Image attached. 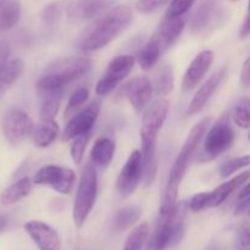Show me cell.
Segmentation results:
<instances>
[{"label": "cell", "instance_id": "obj_28", "mask_svg": "<svg viewBox=\"0 0 250 250\" xmlns=\"http://www.w3.org/2000/svg\"><path fill=\"white\" fill-rule=\"evenodd\" d=\"M142 210L139 207H127L119 210L115 216L114 227L117 232H124L129 227L134 226L141 219Z\"/></svg>", "mask_w": 250, "mask_h": 250}, {"label": "cell", "instance_id": "obj_34", "mask_svg": "<svg viewBox=\"0 0 250 250\" xmlns=\"http://www.w3.org/2000/svg\"><path fill=\"white\" fill-rule=\"evenodd\" d=\"M88 141H89V133L81 134V136L73 138L72 144H71V158L76 165H81L84 158L85 148H87Z\"/></svg>", "mask_w": 250, "mask_h": 250}, {"label": "cell", "instance_id": "obj_31", "mask_svg": "<svg viewBox=\"0 0 250 250\" xmlns=\"http://www.w3.org/2000/svg\"><path fill=\"white\" fill-rule=\"evenodd\" d=\"M233 121L243 129L250 128V98L243 97L237 102L233 109Z\"/></svg>", "mask_w": 250, "mask_h": 250}, {"label": "cell", "instance_id": "obj_46", "mask_svg": "<svg viewBox=\"0 0 250 250\" xmlns=\"http://www.w3.org/2000/svg\"><path fill=\"white\" fill-rule=\"evenodd\" d=\"M248 14H250V0H249V2H248Z\"/></svg>", "mask_w": 250, "mask_h": 250}, {"label": "cell", "instance_id": "obj_50", "mask_svg": "<svg viewBox=\"0 0 250 250\" xmlns=\"http://www.w3.org/2000/svg\"><path fill=\"white\" fill-rule=\"evenodd\" d=\"M248 137H249V141H250V133H249V136H248Z\"/></svg>", "mask_w": 250, "mask_h": 250}, {"label": "cell", "instance_id": "obj_41", "mask_svg": "<svg viewBox=\"0 0 250 250\" xmlns=\"http://www.w3.org/2000/svg\"><path fill=\"white\" fill-rule=\"evenodd\" d=\"M9 46L4 42H0V68L5 65L7 61V56H9Z\"/></svg>", "mask_w": 250, "mask_h": 250}, {"label": "cell", "instance_id": "obj_12", "mask_svg": "<svg viewBox=\"0 0 250 250\" xmlns=\"http://www.w3.org/2000/svg\"><path fill=\"white\" fill-rule=\"evenodd\" d=\"M100 112V102L93 100L90 104L83 107L77 114H73L70 121L66 124L62 131V141H72L76 137L84 133H90V129L94 126Z\"/></svg>", "mask_w": 250, "mask_h": 250}, {"label": "cell", "instance_id": "obj_18", "mask_svg": "<svg viewBox=\"0 0 250 250\" xmlns=\"http://www.w3.org/2000/svg\"><path fill=\"white\" fill-rule=\"evenodd\" d=\"M177 210V209H176ZM176 211L171 215H160L153 234L149 238L146 250H165L171 247L175 229Z\"/></svg>", "mask_w": 250, "mask_h": 250}, {"label": "cell", "instance_id": "obj_3", "mask_svg": "<svg viewBox=\"0 0 250 250\" xmlns=\"http://www.w3.org/2000/svg\"><path fill=\"white\" fill-rule=\"evenodd\" d=\"M133 20V11L127 5H117L107 10L90 28L82 42L81 49L93 53L103 49L128 28Z\"/></svg>", "mask_w": 250, "mask_h": 250}, {"label": "cell", "instance_id": "obj_48", "mask_svg": "<svg viewBox=\"0 0 250 250\" xmlns=\"http://www.w3.org/2000/svg\"><path fill=\"white\" fill-rule=\"evenodd\" d=\"M231 1H239V0H231Z\"/></svg>", "mask_w": 250, "mask_h": 250}, {"label": "cell", "instance_id": "obj_36", "mask_svg": "<svg viewBox=\"0 0 250 250\" xmlns=\"http://www.w3.org/2000/svg\"><path fill=\"white\" fill-rule=\"evenodd\" d=\"M197 0H171L170 6L166 10L165 16L176 17L182 16V15L189 14V10Z\"/></svg>", "mask_w": 250, "mask_h": 250}, {"label": "cell", "instance_id": "obj_39", "mask_svg": "<svg viewBox=\"0 0 250 250\" xmlns=\"http://www.w3.org/2000/svg\"><path fill=\"white\" fill-rule=\"evenodd\" d=\"M237 250H250V231L249 229H241L236 238Z\"/></svg>", "mask_w": 250, "mask_h": 250}, {"label": "cell", "instance_id": "obj_6", "mask_svg": "<svg viewBox=\"0 0 250 250\" xmlns=\"http://www.w3.org/2000/svg\"><path fill=\"white\" fill-rule=\"evenodd\" d=\"M234 143V131L231 125V119L227 112H224L208 129L204 143L200 153L198 154L199 163H208L229 149Z\"/></svg>", "mask_w": 250, "mask_h": 250}, {"label": "cell", "instance_id": "obj_15", "mask_svg": "<svg viewBox=\"0 0 250 250\" xmlns=\"http://www.w3.org/2000/svg\"><path fill=\"white\" fill-rule=\"evenodd\" d=\"M115 0H73L67 5L66 14L71 20L85 21L106 11Z\"/></svg>", "mask_w": 250, "mask_h": 250}, {"label": "cell", "instance_id": "obj_27", "mask_svg": "<svg viewBox=\"0 0 250 250\" xmlns=\"http://www.w3.org/2000/svg\"><path fill=\"white\" fill-rule=\"evenodd\" d=\"M21 17V6L16 0L5 1L0 6V31H7L16 26Z\"/></svg>", "mask_w": 250, "mask_h": 250}, {"label": "cell", "instance_id": "obj_5", "mask_svg": "<svg viewBox=\"0 0 250 250\" xmlns=\"http://www.w3.org/2000/svg\"><path fill=\"white\" fill-rule=\"evenodd\" d=\"M98 194V176L92 161L85 164L80 176L77 193L73 203L72 217L75 226L81 229L89 217Z\"/></svg>", "mask_w": 250, "mask_h": 250}, {"label": "cell", "instance_id": "obj_23", "mask_svg": "<svg viewBox=\"0 0 250 250\" xmlns=\"http://www.w3.org/2000/svg\"><path fill=\"white\" fill-rule=\"evenodd\" d=\"M24 70V62L21 59H12L6 61L0 68V99L7 93V90L17 82Z\"/></svg>", "mask_w": 250, "mask_h": 250}, {"label": "cell", "instance_id": "obj_16", "mask_svg": "<svg viewBox=\"0 0 250 250\" xmlns=\"http://www.w3.org/2000/svg\"><path fill=\"white\" fill-rule=\"evenodd\" d=\"M226 73H227V68H221V70L217 71L216 73L210 76V77L205 81L204 84H202V87L198 89V92L195 93V95L193 97V99L190 100L189 105H188V109H187L188 116L197 115L198 112H200L203 109H204L205 105L209 103V100L211 99L212 95L215 94L217 88L220 87V84H221V82L224 81Z\"/></svg>", "mask_w": 250, "mask_h": 250}, {"label": "cell", "instance_id": "obj_7", "mask_svg": "<svg viewBox=\"0 0 250 250\" xmlns=\"http://www.w3.org/2000/svg\"><path fill=\"white\" fill-rule=\"evenodd\" d=\"M229 17V11L221 0H203L189 17L190 32L197 36H208L221 26Z\"/></svg>", "mask_w": 250, "mask_h": 250}, {"label": "cell", "instance_id": "obj_14", "mask_svg": "<svg viewBox=\"0 0 250 250\" xmlns=\"http://www.w3.org/2000/svg\"><path fill=\"white\" fill-rule=\"evenodd\" d=\"M214 61V53L211 50L200 51L188 66L182 80V89L190 92L203 81V78L209 72L211 63Z\"/></svg>", "mask_w": 250, "mask_h": 250}, {"label": "cell", "instance_id": "obj_21", "mask_svg": "<svg viewBox=\"0 0 250 250\" xmlns=\"http://www.w3.org/2000/svg\"><path fill=\"white\" fill-rule=\"evenodd\" d=\"M164 50H166V49L164 46L163 41H161L158 32H155L148 41V43L139 50L138 55H137V61H138L139 66L146 71L153 68L160 59Z\"/></svg>", "mask_w": 250, "mask_h": 250}, {"label": "cell", "instance_id": "obj_13", "mask_svg": "<svg viewBox=\"0 0 250 250\" xmlns=\"http://www.w3.org/2000/svg\"><path fill=\"white\" fill-rule=\"evenodd\" d=\"M23 229L39 250H61L62 248L60 236L50 225L32 220L24 224Z\"/></svg>", "mask_w": 250, "mask_h": 250}, {"label": "cell", "instance_id": "obj_8", "mask_svg": "<svg viewBox=\"0 0 250 250\" xmlns=\"http://www.w3.org/2000/svg\"><path fill=\"white\" fill-rule=\"evenodd\" d=\"M134 63L136 59L132 55H119L112 59L103 77L97 83L95 93L100 97H104L114 92L117 85L131 73Z\"/></svg>", "mask_w": 250, "mask_h": 250}, {"label": "cell", "instance_id": "obj_35", "mask_svg": "<svg viewBox=\"0 0 250 250\" xmlns=\"http://www.w3.org/2000/svg\"><path fill=\"white\" fill-rule=\"evenodd\" d=\"M61 12H62V5H61V2L54 1L44 7L41 16L46 26H54L59 21V19H60Z\"/></svg>", "mask_w": 250, "mask_h": 250}, {"label": "cell", "instance_id": "obj_2", "mask_svg": "<svg viewBox=\"0 0 250 250\" xmlns=\"http://www.w3.org/2000/svg\"><path fill=\"white\" fill-rule=\"evenodd\" d=\"M170 111V102L165 98L155 100L149 105L142 119L141 139L143 159V182L146 187L151 186L156 176V139Z\"/></svg>", "mask_w": 250, "mask_h": 250}, {"label": "cell", "instance_id": "obj_11", "mask_svg": "<svg viewBox=\"0 0 250 250\" xmlns=\"http://www.w3.org/2000/svg\"><path fill=\"white\" fill-rule=\"evenodd\" d=\"M141 181H143V159L141 150H133L117 177V192L124 198L131 197L138 188Z\"/></svg>", "mask_w": 250, "mask_h": 250}, {"label": "cell", "instance_id": "obj_40", "mask_svg": "<svg viewBox=\"0 0 250 250\" xmlns=\"http://www.w3.org/2000/svg\"><path fill=\"white\" fill-rule=\"evenodd\" d=\"M241 82L243 83L246 87L250 85V56L246 60L243 67H242L241 72Z\"/></svg>", "mask_w": 250, "mask_h": 250}, {"label": "cell", "instance_id": "obj_29", "mask_svg": "<svg viewBox=\"0 0 250 250\" xmlns=\"http://www.w3.org/2000/svg\"><path fill=\"white\" fill-rule=\"evenodd\" d=\"M155 93L160 97H166L173 89V71L168 63L161 66L155 78Z\"/></svg>", "mask_w": 250, "mask_h": 250}, {"label": "cell", "instance_id": "obj_38", "mask_svg": "<svg viewBox=\"0 0 250 250\" xmlns=\"http://www.w3.org/2000/svg\"><path fill=\"white\" fill-rule=\"evenodd\" d=\"M208 195H209V192L198 193V194L193 195V197L190 198L189 202H188L189 209L194 212H199L202 211V210L207 209Z\"/></svg>", "mask_w": 250, "mask_h": 250}, {"label": "cell", "instance_id": "obj_9", "mask_svg": "<svg viewBox=\"0 0 250 250\" xmlns=\"http://www.w3.org/2000/svg\"><path fill=\"white\" fill-rule=\"evenodd\" d=\"M1 128L6 141L11 146H19L33 134L36 127L23 110L10 109L2 117Z\"/></svg>", "mask_w": 250, "mask_h": 250}, {"label": "cell", "instance_id": "obj_37", "mask_svg": "<svg viewBox=\"0 0 250 250\" xmlns=\"http://www.w3.org/2000/svg\"><path fill=\"white\" fill-rule=\"evenodd\" d=\"M171 0H138L136 4V10L141 14H153L163 6H165Z\"/></svg>", "mask_w": 250, "mask_h": 250}, {"label": "cell", "instance_id": "obj_4", "mask_svg": "<svg viewBox=\"0 0 250 250\" xmlns=\"http://www.w3.org/2000/svg\"><path fill=\"white\" fill-rule=\"evenodd\" d=\"M92 65V60L84 56L60 59L46 68L37 82V89L39 94L63 90L71 83L87 75Z\"/></svg>", "mask_w": 250, "mask_h": 250}, {"label": "cell", "instance_id": "obj_49", "mask_svg": "<svg viewBox=\"0 0 250 250\" xmlns=\"http://www.w3.org/2000/svg\"><path fill=\"white\" fill-rule=\"evenodd\" d=\"M248 212H249V217H250V208H249V210H248Z\"/></svg>", "mask_w": 250, "mask_h": 250}, {"label": "cell", "instance_id": "obj_25", "mask_svg": "<svg viewBox=\"0 0 250 250\" xmlns=\"http://www.w3.org/2000/svg\"><path fill=\"white\" fill-rule=\"evenodd\" d=\"M58 136L59 125L53 120V121H42L41 125L34 128L32 138H33L34 146L45 149L56 141Z\"/></svg>", "mask_w": 250, "mask_h": 250}, {"label": "cell", "instance_id": "obj_10", "mask_svg": "<svg viewBox=\"0 0 250 250\" xmlns=\"http://www.w3.org/2000/svg\"><path fill=\"white\" fill-rule=\"evenodd\" d=\"M75 171L56 165L43 166L33 177L34 185L48 186L60 194H70L75 186Z\"/></svg>", "mask_w": 250, "mask_h": 250}, {"label": "cell", "instance_id": "obj_24", "mask_svg": "<svg viewBox=\"0 0 250 250\" xmlns=\"http://www.w3.org/2000/svg\"><path fill=\"white\" fill-rule=\"evenodd\" d=\"M34 182L29 177H23L10 185L0 195V203L2 205H12L19 203L20 200L28 197L32 192Z\"/></svg>", "mask_w": 250, "mask_h": 250}, {"label": "cell", "instance_id": "obj_47", "mask_svg": "<svg viewBox=\"0 0 250 250\" xmlns=\"http://www.w3.org/2000/svg\"><path fill=\"white\" fill-rule=\"evenodd\" d=\"M5 1H6V0H0V6H1V5H2V4H4V2H5Z\"/></svg>", "mask_w": 250, "mask_h": 250}, {"label": "cell", "instance_id": "obj_44", "mask_svg": "<svg viewBox=\"0 0 250 250\" xmlns=\"http://www.w3.org/2000/svg\"><path fill=\"white\" fill-rule=\"evenodd\" d=\"M6 226H7L6 216H2V215H0V232L4 231V229H6Z\"/></svg>", "mask_w": 250, "mask_h": 250}, {"label": "cell", "instance_id": "obj_43", "mask_svg": "<svg viewBox=\"0 0 250 250\" xmlns=\"http://www.w3.org/2000/svg\"><path fill=\"white\" fill-rule=\"evenodd\" d=\"M249 197H250V180L242 186V189L239 190V194H238V200L246 199V198H249Z\"/></svg>", "mask_w": 250, "mask_h": 250}, {"label": "cell", "instance_id": "obj_19", "mask_svg": "<svg viewBox=\"0 0 250 250\" xmlns=\"http://www.w3.org/2000/svg\"><path fill=\"white\" fill-rule=\"evenodd\" d=\"M250 180V170L244 171V172L239 173V175L234 176L227 182L222 183L219 187L215 188L214 190L209 192L208 195V203H207V209H211V208H217L227 200V198L236 192L239 187L247 183Z\"/></svg>", "mask_w": 250, "mask_h": 250}, {"label": "cell", "instance_id": "obj_1", "mask_svg": "<svg viewBox=\"0 0 250 250\" xmlns=\"http://www.w3.org/2000/svg\"><path fill=\"white\" fill-rule=\"evenodd\" d=\"M211 124V117H203L188 133L187 139L183 143L182 148H181L180 153H178L177 158H176L175 163L170 170L167 183H166L163 199H161L160 215H171L177 209V197L180 186L185 178L186 173H187L188 167H189L195 153H197L200 142L205 137Z\"/></svg>", "mask_w": 250, "mask_h": 250}, {"label": "cell", "instance_id": "obj_32", "mask_svg": "<svg viewBox=\"0 0 250 250\" xmlns=\"http://www.w3.org/2000/svg\"><path fill=\"white\" fill-rule=\"evenodd\" d=\"M248 166H250V155L238 156V158L227 160L225 161L224 164H221V166H220L219 168L220 177L227 178L229 177V176L233 175V173L248 167Z\"/></svg>", "mask_w": 250, "mask_h": 250}, {"label": "cell", "instance_id": "obj_45", "mask_svg": "<svg viewBox=\"0 0 250 250\" xmlns=\"http://www.w3.org/2000/svg\"><path fill=\"white\" fill-rule=\"evenodd\" d=\"M208 250H221V249H219V248H217V247H210V248L209 249H208Z\"/></svg>", "mask_w": 250, "mask_h": 250}, {"label": "cell", "instance_id": "obj_17", "mask_svg": "<svg viewBox=\"0 0 250 250\" xmlns=\"http://www.w3.org/2000/svg\"><path fill=\"white\" fill-rule=\"evenodd\" d=\"M154 87L146 76H139L126 85V94L137 114H142L153 95Z\"/></svg>", "mask_w": 250, "mask_h": 250}, {"label": "cell", "instance_id": "obj_33", "mask_svg": "<svg viewBox=\"0 0 250 250\" xmlns=\"http://www.w3.org/2000/svg\"><path fill=\"white\" fill-rule=\"evenodd\" d=\"M89 97V90L85 87H80L70 95V99H68L67 105H66L65 109V117L71 116V115L75 114L83 104L88 100Z\"/></svg>", "mask_w": 250, "mask_h": 250}, {"label": "cell", "instance_id": "obj_30", "mask_svg": "<svg viewBox=\"0 0 250 250\" xmlns=\"http://www.w3.org/2000/svg\"><path fill=\"white\" fill-rule=\"evenodd\" d=\"M149 236V224L142 222L136 227L127 237L122 250H142L146 246V242Z\"/></svg>", "mask_w": 250, "mask_h": 250}, {"label": "cell", "instance_id": "obj_26", "mask_svg": "<svg viewBox=\"0 0 250 250\" xmlns=\"http://www.w3.org/2000/svg\"><path fill=\"white\" fill-rule=\"evenodd\" d=\"M63 90L60 92L43 93L41 94V121H53L58 115L59 107H60L61 98H62Z\"/></svg>", "mask_w": 250, "mask_h": 250}, {"label": "cell", "instance_id": "obj_22", "mask_svg": "<svg viewBox=\"0 0 250 250\" xmlns=\"http://www.w3.org/2000/svg\"><path fill=\"white\" fill-rule=\"evenodd\" d=\"M115 149L116 146L112 139L106 138V137L99 138L90 150V161L95 167H107L114 159Z\"/></svg>", "mask_w": 250, "mask_h": 250}, {"label": "cell", "instance_id": "obj_42", "mask_svg": "<svg viewBox=\"0 0 250 250\" xmlns=\"http://www.w3.org/2000/svg\"><path fill=\"white\" fill-rule=\"evenodd\" d=\"M249 34H250V14H248L243 26H242L241 32H239V36H241V38H246V37L249 36Z\"/></svg>", "mask_w": 250, "mask_h": 250}, {"label": "cell", "instance_id": "obj_20", "mask_svg": "<svg viewBox=\"0 0 250 250\" xmlns=\"http://www.w3.org/2000/svg\"><path fill=\"white\" fill-rule=\"evenodd\" d=\"M188 21H189V14L176 17H164V20L161 21L159 29L156 32L160 36L165 49L170 48V46H172L176 43L178 37L182 34L183 29H185Z\"/></svg>", "mask_w": 250, "mask_h": 250}]
</instances>
